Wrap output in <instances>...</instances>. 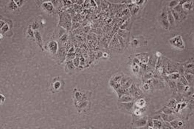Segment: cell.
<instances>
[{
  "label": "cell",
  "instance_id": "obj_10",
  "mask_svg": "<svg viewBox=\"0 0 194 129\" xmlns=\"http://www.w3.org/2000/svg\"><path fill=\"white\" fill-rule=\"evenodd\" d=\"M153 126L157 128L160 129L162 126V123L160 120L158 119H153Z\"/></svg>",
  "mask_w": 194,
  "mask_h": 129
},
{
  "label": "cell",
  "instance_id": "obj_3",
  "mask_svg": "<svg viewBox=\"0 0 194 129\" xmlns=\"http://www.w3.org/2000/svg\"><path fill=\"white\" fill-rule=\"evenodd\" d=\"M148 119L146 117L140 118L134 122L135 128H143L147 124Z\"/></svg>",
  "mask_w": 194,
  "mask_h": 129
},
{
  "label": "cell",
  "instance_id": "obj_9",
  "mask_svg": "<svg viewBox=\"0 0 194 129\" xmlns=\"http://www.w3.org/2000/svg\"><path fill=\"white\" fill-rule=\"evenodd\" d=\"M49 48L51 52L55 53L57 49V44L55 42H52L49 45Z\"/></svg>",
  "mask_w": 194,
  "mask_h": 129
},
{
  "label": "cell",
  "instance_id": "obj_11",
  "mask_svg": "<svg viewBox=\"0 0 194 129\" xmlns=\"http://www.w3.org/2000/svg\"><path fill=\"white\" fill-rule=\"evenodd\" d=\"M177 105L176 101L175 100L172 99V100H171L170 102H169L168 103L167 105V106L170 107V108L176 109Z\"/></svg>",
  "mask_w": 194,
  "mask_h": 129
},
{
  "label": "cell",
  "instance_id": "obj_13",
  "mask_svg": "<svg viewBox=\"0 0 194 129\" xmlns=\"http://www.w3.org/2000/svg\"><path fill=\"white\" fill-rule=\"evenodd\" d=\"M178 121L177 120H174L172 121H171L170 122V124L171 126H172V128H173L174 129H177L179 127L178 125Z\"/></svg>",
  "mask_w": 194,
  "mask_h": 129
},
{
  "label": "cell",
  "instance_id": "obj_17",
  "mask_svg": "<svg viewBox=\"0 0 194 129\" xmlns=\"http://www.w3.org/2000/svg\"><path fill=\"white\" fill-rule=\"evenodd\" d=\"M178 125L179 127H182L183 125V123L182 121H178Z\"/></svg>",
  "mask_w": 194,
  "mask_h": 129
},
{
  "label": "cell",
  "instance_id": "obj_14",
  "mask_svg": "<svg viewBox=\"0 0 194 129\" xmlns=\"http://www.w3.org/2000/svg\"><path fill=\"white\" fill-rule=\"evenodd\" d=\"M132 69H133V70H134V72H135V73L138 72L139 70V65H138V64H136V63L134 62L133 65H132Z\"/></svg>",
  "mask_w": 194,
  "mask_h": 129
},
{
  "label": "cell",
  "instance_id": "obj_7",
  "mask_svg": "<svg viewBox=\"0 0 194 129\" xmlns=\"http://www.w3.org/2000/svg\"><path fill=\"white\" fill-rule=\"evenodd\" d=\"M42 6L43 7L45 10H46L48 12L53 11V5L51 3H44L43 4Z\"/></svg>",
  "mask_w": 194,
  "mask_h": 129
},
{
  "label": "cell",
  "instance_id": "obj_1",
  "mask_svg": "<svg viewBox=\"0 0 194 129\" xmlns=\"http://www.w3.org/2000/svg\"><path fill=\"white\" fill-rule=\"evenodd\" d=\"M170 43L177 48L183 49L184 47L183 42L180 36H177L170 40Z\"/></svg>",
  "mask_w": 194,
  "mask_h": 129
},
{
  "label": "cell",
  "instance_id": "obj_6",
  "mask_svg": "<svg viewBox=\"0 0 194 129\" xmlns=\"http://www.w3.org/2000/svg\"><path fill=\"white\" fill-rule=\"evenodd\" d=\"M120 103H121V106L123 107V108L128 111L132 110L134 107V103L133 102L126 103H121V102Z\"/></svg>",
  "mask_w": 194,
  "mask_h": 129
},
{
  "label": "cell",
  "instance_id": "obj_2",
  "mask_svg": "<svg viewBox=\"0 0 194 129\" xmlns=\"http://www.w3.org/2000/svg\"><path fill=\"white\" fill-rule=\"evenodd\" d=\"M129 94L132 97L134 98H137L140 97L141 95V93L139 89L137 88L135 84H133L131 85L130 87L128 89Z\"/></svg>",
  "mask_w": 194,
  "mask_h": 129
},
{
  "label": "cell",
  "instance_id": "obj_4",
  "mask_svg": "<svg viewBox=\"0 0 194 129\" xmlns=\"http://www.w3.org/2000/svg\"><path fill=\"white\" fill-rule=\"evenodd\" d=\"M165 10H163L161 16V21L162 25L165 28L167 29L168 27L169 23L168 22V15Z\"/></svg>",
  "mask_w": 194,
  "mask_h": 129
},
{
  "label": "cell",
  "instance_id": "obj_16",
  "mask_svg": "<svg viewBox=\"0 0 194 129\" xmlns=\"http://www.w3.org/2000/svg\"><path fill=\"white\" fill-rule=\"evenodd\" d=\"M143 88L145 90H146L149 89L150 87L148 83H145V84H144V85H143Z\"/></svg>",
  "mask_w": 194,
  "mask_h": 129
},
{
  "label": "cell",
  "instance_id": "obj_18",
  "mask_svg": "<svg viewBox=\"0 0 194 129\" xmlns=\"http://www.w3.org/2000/svg\"><path fill=\"white\" fill-rule=\"evenodd\" d=\"M143 128H144V127H143V128H134V129H143Z\"/></svg>",
  "mask_w": 194,
  "mask_h": 129
},
{
  "label": "cell",
  "instance_id": "obj_8",
  "mask_svg": "<svg viewBox=\"0 0 194 129\" xmlns=\"http://www.w3.org/2000/svg\"><path fill=\"white\" fill-rule=\"evenodd\" d=\"M146 103V101L143 99H140L137 101L135 103V105L137 107L140 108H142L145 107V105Z\"/></svg>",
  "mask_w": 194,
  "mask_h": 129
},
{
  "label": "cell",
  "instance_id": "obj_5",
  "mask_svg": "<svg viewBox=\"0 0 194 129\" xmlns=\"http://www.w3.org/2000/svg\"><path fill=\"white\" fill-rule=\"evenodd\" d=\"M134 97H132L130 95H124L119 98V101L121 103H126L133 102Z\"/></svg>",
  "mask_w": 194,
  "mask_h": 129
},
{
  "label": "cell",
  "instance_id": "obj_12",
  "mask_svg": "<svg viewBox=\"0 0 194 129\" xmlns=\"http://www.w3.org/2000/svg\"><path fill=\"white\" fill-rule=\"evenodd\" d=\"M162 110L163 113L167 115H171L173 112L172 109L170 108L167 106L164 107Z\"/></svg>",
  "mask_w": 194,
  "mask_h": 129
},
{
  "label": "cell",
  "instance_id": "obj_15",
  "mask_svg": "<svg viewBox=\"0 0 194 129\" xmlns=\"http://www.w3.org/2000/svg\"><path fill=\"white\" fill-rule=\"evenodd\" d=\"M147 125H148V127H153V120L151 119H149L148 120V122H147Z\"/></svg>",
  "mask_w": 194,
  "mask_h": 129
}]
</instances>
